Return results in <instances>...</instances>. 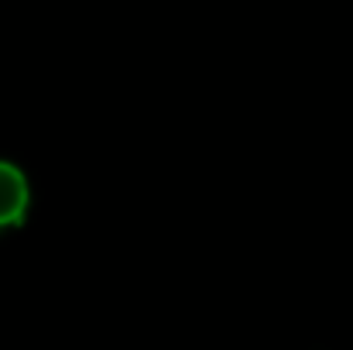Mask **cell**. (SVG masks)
<instances>
[{
	"label": "cell",
	"instance_id": "cell-1",
	"mask_svg": "<svg viewBox=\"0 0 353 350\" xmlns=\"http://www.w3.org/2000/svg\"><path fill=\"white\" fill-rule=\"evenodd\" d=\"M28 203H31V189H28L24 172L10 162H0V227L21 224L28 213Z\"/></svg>",
	"mask_w": 353,
	"mask_h": 350
}]
</instances>
